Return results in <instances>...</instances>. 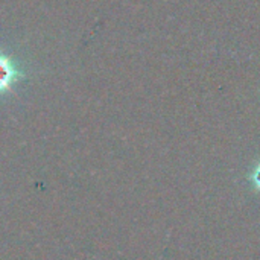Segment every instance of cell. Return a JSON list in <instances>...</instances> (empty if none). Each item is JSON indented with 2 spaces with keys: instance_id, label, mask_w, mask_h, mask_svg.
Returning a JSON list of instances; mask_svg holds the SVG:
<instances>
[{
  "instance_id": "cell-2",
  "label": "cell",
  "mask_w": 260,
  "mask_h": 260,
  "mask_svg": "<svg viewBox=\"0 0 260 260\" xmlns=\"http://www.w3.org/2000/svg\"><path fill=\"white\" fill-rule=\"evenodd\" d=\"M250 180H251L254 189H256L257 192H260V163H257L256 168L253 169V172H251V175H250Z\"/></svg>"
},
{
  "instance_id": "cell-1",
  "label": "cell",
  "mask_w": 260,
  "mask_h": 260,
  "mask_svg": "<svg viewBox=\"0 0 260 260\" xmlns=\"http://www.w3.org/2000/svg\"><path fill=\"white\" fill-rule=\"evenodd\" d=\"M24 78V73L15 66V62L0 52V96L6 91H12L14 85Z\"/></svg>"
}]
</instances>
